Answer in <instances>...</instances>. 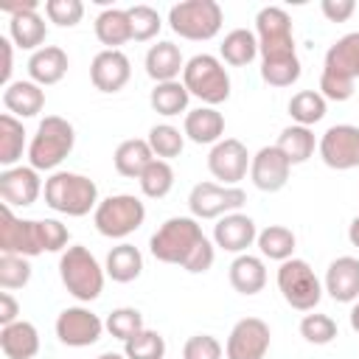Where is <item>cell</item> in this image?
I'll return each mask as SVG.
<instances>
[{
	"label": "cell",
	"instance_id": "1",
	"mask_svg": "<svg viewBox=\"0 0 359 359\" xmlns=\"http://www.w3.org/2000/svg\"><path fill=\"white\" fill-rule=\"evenodd\" d=\"M255 36L261 53V79L269 87H292L300 79L292 17L280 6H264L255 14Z\"/></svg>",
	"mask_w": 359,
	"mask_h": 359
},
{
	"label": "cell",
	"instance_id": "2",
	"mask_svg": "<svg viewBox=\"0 0 359 359\" xmlns=\"http://www.w3.org/2000/svg\"><path fill=\"white\" fill-rule=\"evenodd\" d=\"M149 250L163 264H177L185 272H208L216 261V244L202 233L194 216L165 219L149 238Z\"/></svg>",
	"mask_w": 359,
	"mask_h": 359
},
{
	"label": "cell",
	"instance_id": "3",
	"mask_svg": "<svg viewBox=\"0 0 359 359\" xmlns=\"http://www.w3.org/2000/svg\"><path fill=\"white\" fill-rule=\"evenodd\" d=\"M359 79V31L339 36L323 59L320 95L328 101H348Z\"/></svg>",
	"mask_w": 359,
	"mask_h": 359
},
{
	"label": "cell",
	"instance_id": "4",
	"mask_svg": "<svg viewBox=\"0 0 359 359\" xmlns=\"http://www.w3.org/2000/svg\"><path fill=\"white\" fill-rule=\"evenodd\" d=\"M45 205L65 216H87L98 208V185L76 171H53L45 180Z\"/></svg>",
	"mask_w": 359,
	"mask_h": 359
},
{
	"label": "cell",
	"instance_id": "5",
	"mask_svg": "<svg viewBox=\"0 0 359 359\" xmlns=\"http://www.w3.org/2000/svg\"><path fill=\"white\" fill-rule=\"evenodd\" d=\"M76 129L62 115H45L28 143V163L36 171H56V165L73 151Z\"/></svg>",
	"mask_w": 359,
	"mask_h": 359
},
{
	"label": "cell",
	"instance_id": "6",
	"mask_svg": "<svg viewBox=\"0 0 359 359\" xmlns=\"http://www.w3.org/2000/svg\"><path fill=\"white\" fill-rule=\"evenodd\" d=\"M104 275L98 258L81 244L67 247L59 258V278L79 303H90L104 292Z\"/></svg>",
	"mask_w": 359,
	"mask_h": 359
},
{
	"label": "cell",
	"instance_id": "7",
	"mask_svg": "<svg viewBox=\"0 0 359 359\" xmlns=\"http://www.w3.org/2000/svg\"><path fill=\"white\" fill-rule=\"evenodd\" d=\"M182 84L191 95H196L205 107H219L230 98V76L219 56L196 53L185 62Z\"/></svg>",
	"mask_w": 359,
	"mask_h": 359
},
{
	"label": "cell",
	"instance_id": "8",
	"mask_svg": "<svg viewBox=\"0 0 359 359\" xmlns=\"http://www.w3.org/2000/svg\"><path fill=\"white\" fill-rule=\"evenodd\" d=\"M224 11L216 0H182L168 8V25L177 36L191 42H208L222 31Z\"/></svg>",
	"mask_w": 359,
	"mask_h": 359
},
{
	"label": "cell",
	"instance_id": "9",
	"mask_svg": "<svg viewBox=\"0 0 359 359\" xmlns=\"http://www.w3.org/2000/svg\"><path fill=\"white\" fill-rule=\"evenodd\" d=\"M146 222V205L132 194H112L93 210V224L104 238H126Z\"/></svg>",
	"mask_w": 359,
	"mask_h": 359
},
{
	"label": "cell",
	"instance_id": "10",
	"mask_svg": "<svg viewBox=\"0 0 359 359\" xmlns=\"http://www.w3.org/2000/svg\"><path fill=\"white\" fill-rule=\"evenodd\" d=\"M278 289L283 300L297 311H314L323 297V283L303 258H289L278 266Z\"/></svg>",
	"mask_w": 359,
	"mask_h": 359
},
{
	"label": "cell",
	"instance_id": "11",
	"mask_svg": "<svg viewBox=\"0 0 359 359\" xmlns=\"http://www.w3.org/2000/svg\"><path fill=\"white\" fill-rule=\"evenodd\" d=\"M0 252L11 255H42L48 252L45 219H17L8 205L0 208Z\"/></svg>",
	"mask_w": 359,
	"mask_h": 359
},
{
	"label": "cell",
	"instance_id": "12",
	"mask_svg": "<svg viewBox=\"0 0 359 359\" xmlns=\"http://www.w3.org/2000/svg\"><path fill=\"white\" fill-rule=\"evenodd\" d=\"M244 202H247V194L238 185L196 182L188 194V208L194 219H222L227 213L241 210Z\"/></svg>",
	"mask_w": 359,
	"mask_h": 359
},
{
	"label": "cell",
	"instance_id": "13",
	"mask_svg": "<svg viewBox=\"0 0 359 359\" xmlns=\"http://www.w3.org/2000/svg\"><path fill=\"white\" fill-rule=\"evenodd\" d=\"M317 149L328 168H337V171L359 168V126H353V123L328 126L323 132Z\"/></svg>",
	"mask_w": 359,
	"mask_h": 359
},
{
	"label": "cell",
	"instance_id": "14",
	"mask_svg": "<svg viewBox=\"0 0 359 359\" xmlns=\"http://www.w3.org/2000/svg\"><path fill=\"white\" fill-rule=\"evenodd\" d=\"M104 328H107L104 320L95 311L84 309V306H67L56 317V337L67 348H90V345H95L101 339Z\"/></svg>",
	"mask_w": 359,
	"mask_h": 359
},
{
	"label": "cell",
	"instance_id": "15",
	"mask_svg": "<svg viewBox=\"0 0 359 359\" xmlns=\"http://www.w3.org/2000/svg\"><path fill=\"white\" fill-rule=\"evenodd\" d=\"M272 342V331L261 317H241L230 334H227V345H224V356L227 359H264Z\"/></svg>",
	"mask_w": 359,
	"mask_h": 359
},
{
	"label": "cell",
	"instance_id": "16",
	"mask_svg": "<svg viewBox=\"0 0 359 359\" xmlns=\"http://www.w3.org/2000/svg\"><path fill=\"white\" fill-rule=\"evenodd\" d=\"M250 151L238 137H222L208 154V171L219 180V185H238L250 171Z\"/></svg>",
	"mask_w": 359,
	"mask_h": 359
},
{
	"label": "cell",
	"instance_id": "17",
	"mask_svg": "<svg viewBox=\"0 0 359 359\" xmlns=\"http://www.w3.org/2000/svg\"><path fill=\"white\" fill-rule=\"evenodd\" d=\"M289 171H292V163L283 157V151L278 146H261L252 154L250 180L264 194H278L289 182Z\"/></svg>",
	"mask_w": 359,
	"mask_h": 359
},
{
	"label": "cell",
	"instance_id": "18",
	"mask_svg": "<svg viewBox=\"0 0 359 359\" xmlns=\"http://www.w3.org/2000/svg\"><path fill=\"white\" fill-rule=\"evenodd\" d=\"M132 79V62L129 56L118 48V50H98L90 62V81L95 90L101 93H118L126 87V81Z\"/></svg>",
	"mask_w": 359,
	"mask_h": 359
},
{
	"label": "cell",
	"instance_id": "19",
	"mask_svg": "<svg viewBox=\"0 0 359 359\" xmlns=\"http://www.w3.org/2000/svg\"><path fill=\"white\" fill-rule=\"evenodd\" d=\"M45 191L39 171L31 165H14L0 174V199L8 208H28Z\"/></svg>",
	"mask_w": 359,
	"mask_h": 359
},
{
	"label": "cell",
	"instance_id": "20",
	"mask_svg": "<svg viewBox=\"0 0 359 359\" xmlns=\"http://www.w3.org/2000/svg\"><path fill=\"white\" fill-rule=\"evenodd\" d=\"M258 238V227L252 222V216L247 213H227L222 219H216L213 224V244L222 247L224 252H247V247H252Z\"/></svg>",
	"mask_w": 359,
	"mask_h": 359
},
{
	"label": "cell",
	"instance_id": "21",
	"mask_svg": "<svg viewBox=\"0 0 359 359\" xmlns=\"http://www.w3.org/2000/svg\"><path fill=\"white\" fill-rule=\"evenodd\" d=\"M323 289L337 303H356L359 300V258L339 255L328 264Z\"/></svg>",
	"mask_w": 359,
	"mask_h": 359
},
{
	"label": "cell",
	"instance_id": "22",
	"mask_svg": "<svg viewBox=\"0 0 359 359\" xmlns=\"http://www.w3.org/2000/svg\"><path fill=\"white\" fill-rule=\"evenodd\" d=\"M45 36H48V25H45L42 14L36 11V0H31V6H28L25 11L11 14V20H8V39H11L17 48L34 53V50L45 48V45H42Z\"/></svg>",
	"mask_w": 359,
	"mask_h": 359
},
{
	"label": "cell",
	"instance_id": "23",
	"mask_svg": "<svg viewBox=\"0 0 359 359\" xmlns=\"http://www.w3.org/2000/svg\"><path fill=\"white\" fill-rule=\"evenodd\" d=\"M67 67H70V59L59 45H45L28 56V79L36 81L39 87L59 84L65 79Z\"/></svg>",
	"mask_w": 359,
	"mask_h": 359
},
{
	"label": "cell",
	"instance_id": "24",
	"mask_svg": "<svg viewBox=\"0 0 359 359\" xmlns=\"http://www.w3.org/2000/svg\"><path fill=\"white\" fill-rule=\"evenodd\" d=\"M3 107L8 109V115L14 118H34L42 112L45 107V90L31 81V79H20V81H11L6 90H3Z\"/></svg>",
	"mask_w": 359,
	"mask_h": 359
},
{
	"label": "cell",
	"instance_id": "25",
	"mask_svg": "<svg viewBox=\"0 0 359 359\" xmlns=\"http://www.w3.org/2000/svg\"><path fill=\"white\" fill-rule=\"evenodd\" d=\"M182 132L188 140L199 143V146H208V143H219L222 135H224V115L216 109V107H196V109H188L185 112V123H182Z\"/></svg>",
	"mask_w": 359,
	"mask_h": 359
},
{
	"label": "cell",
	"instance_id": "26",
	"mask_svg": "<svg viewBox=\"0 0 359 359\" xmlns=\"http://www.w3.org/2000/svg\"><path fill=\"white\" fill-rule=\"evenodd\" d=\"M0 351L6 359H34L39 353V331L28 320L0 328Z\"/></svg>",
	"mask_w": 359,
	"mask_h": 359
},
{
	"label": "cell",
	"instance_id": "27",
	"mask_svg": "<svg viewBox=\"0 0 359 359\" xmlns=\"http://www.w3.org/2000/svg\"><path fill=\"white\" fill-rule=\"evenodd\" d=\"M185 70V59L174 42H157L146 50V73L154 79V84L163 81H177V76Z\"/></svg>",
	"mask_w": 359,
	"mask_h": 359
},
{
	"label": "cell",
	"instance_id": "28",
	"mask_svg": "<svg viewBox=\"0 0 359 359\" xmlns=\"http://www.w3.org/2000/svg\"><path fill=\"white\" fill-rule=\"evenodd\" d=\"M230 286L238 292V294H258L264 286H266V266L258 255H250V252H241L233 258L230 264Z\"/></svg>",
	"mask_w": 359,
	"mask_h": 359
},
{
	"label": "cell",
	"instance_id": "29",
	"mask_svg": "<svg viewBox=\"0 0 359 359\" xmlns=\"http://www.w3.org/2000/svg\"><path fill=\"white\" fill-rule=\"evenodd\" d=\"M151 160H154V151H151L149 140H143V137H129V140L118 143V149L112 154L115 171L121 177H129V180H137Z\"/></svg>",
	"mask_w": 359,
	"mask_h": 359
},
{
	"label": "cell",
	"instance_id": "30",
	"mask_svg": "<svg viewBox=\"0 0 359 359\" xmlns=\"http://www.w3.org/2000/svg\"><path fill=\"white\" fill-rule=\"evenodd\" d=\"M104 272L115 280V283H132L140 278L143 272V252L135 247V244H118L107 252V264H104Z\"/></svg>",
	"mask_w": 359,
	"mask_h": 359
},
{
	"label": "cell",
	"instance_id": "31",
	"mask_svg": "<svg viewBox=\"0 0 359 359\" xmlns=\"http://www.w3.org/2000/svg\"><path fill=\"white\" fill-rule=\"evenodd\" d=\"M95 36L109 50H118V45L132 39V22L126 8H104L95 17Z\"/></svg>",
	"mask_w": 359,
	"mask_h": 359
},
{
	"label": "cell",
	"instance_id": "32",
	"mask_svg": "<svg viewBox=\"0 0 359 359\" xmlns=\"http://www.w3.org/2000/svg\"><path fill=\"white\" fill-rule=\"evenodd\" d=\"M219 53L224 59V65L230 67H244L258 56V36L250 28H233L230 34H224Z\"/></svg>",
	"mask_w": 359,
	"mask_h": 359
},
{
	"label": "cell",
	"instance_id": "33",
	"mask_svg": "<svg viewBox=\"0 0 359 359\" xmlns=\"http://www.w3.org/2000/svg\"><path fill=\"white\" fill-rule=\"evenodd\" d=\"M188 101H191V93L185 90V84L177 79V81H163V84H154L151 95H149V104L157 115L163 118H174L180 112H188Z\"/></svg>",
	"mask_w": 359,
	"mask_h": 359
},
{
	"label": "cell",
	"instance_id": "34",
	"mask_svg": "<svg viewBox=\"0 0 359 359\" xmlns=\"http://www.w3.org/2000/svg\"><path fill=\"white\" fill-rule=\"evenodd\" d=\"M275 146L283 151V157H286L292 165H300V163H306V160L314 154L317 140H314V132H311L309 126L292 123V126H286V129L280 132V137H278Z\"/></svg>",
	"mask_w": 359,
	"mask_h": 359
},
{
	"label": "cell",
	"instance_id": "35",
	"mask_svg": "<svg viewBox=\"0 0 359 359\" xmlns=\"http://www.w3.org/2000/svg\"><path fill=\"white\" fill-rule=\"evenodd\" d=\"M255 244H258V250H261L264 258H269V261H280V264H283V261L294 258L292 252H294L297 238H294V233H292L289 227H283V224H269V227L258 230Z\"/></svg>",
	"mask_w": 359,
	"mask_h": 359
},
{
	"label": "cell",
	"instance_id": "36",
	"mask_svg": "<svg viewBox=\"0 0 359 359\" xmlns=\"http://www.w3.org/2000/svg\"><path fill=\"white\" fill-rule=\"evenodd\" d=\"M25 151V129H22V121L3 112L0 115V165L6 168H14L17 160L22 157Z\"/></svg>",
	"mask_w": 359,
	"mask_h": 359
},
{
	"label": "cell",
	"instance_id": "37",
	"mask_svg": "<svg viewBox=\"0 0 359 359\" xmlns=\"http://www.w3.org/2000/svg\"><path fill=\"white\" fill-rule=\"evenodd\" d=\"M137 182H140L143 196H149V199H163V196H168L171 188H174V168H171L168 160H157V157H154V160L146 165V171L137 177Z\"/></svg>",
	"mask_w": 359,
	"mask_h": 359
},
{
	"label": "cell",
	"instance_id": "38",
	"mask_svg": "<svg viewBox=\"0 0 359 359\" xmlns=\"http://www.w3.org/2000/svg\"><path fill=\"white\" fill-rule=\"evenodd\" d=\"M289 115L300 126H311L325 118V98L320 90H300L289 98Z\"/></svg>",
	"mask_w": 359,
	"mask_h": 359
},
{
	"label": "cell",
	"instance_id": "39",
	"mask_svg": "<svg viewBox=\"0 0 359 359\" xmlns=\"http://www.w3.org/2000/svg\"><path fill=\"white\" fill-rule=\"evenodd\" d=\"M149 146L154 151L157 160H174L182 154V146H185V132H180L177 126L171 123H154L149 129Z\"/></svg>",
	"mask_w": 359,
	"mask_h": 359
},
{
	"label": "cell",
	"instance_id": "40",
	"mask_svg": "<svg viewBox=\"0 0 359 359\" xmlns=\"http://www.w3.org/2000/svg\"><path fill=\"white\" fill-rule=\"evenodd\" d=\"M104 325H107V331H109L115 339H121V342L132 339L135 334H140V331L146 328V325H143V314H140L137 309H132V306L112 309V311L107 314Z\"/></svg>",
	"mask_w": 359,
	"mask_h": 359
},
{
	"label": "cell",
	"instance_id": "41",
	"mask_svg": "<svg viewBox=\"0 0 359 359\" xmlns=\"http://www.w3.org/2000/svg\"><path fill=\"white\" fill-rule=\"evenodd\" d=\"M123 356L126 359H163L165 356V339H163V334L143 328L140 334H135L132 339L123 342Z\"/></svg>",
	"mask_w": 359,
	"mask_h": 359
},
{
	"label": "cell",
	"instance_id": "42",
	"mask_svg": "<svg viewBox=\"0 0 359 359\" xmlns=\"http://www.w3.org/2000/svg\"><path fill=\"white\" fill-rule=\"evenodd\" d=\"M129 11V22H132V39L135 42H149V39H154L157 34H160V28H163V20H160V14H157V8H151V6H132V8H126Z\"/></svg>",
	"mask_w": 359,
	"mask_h": 359
},
{
	"label": "cell",
	"instance_id": "43",
	"mask_svg": "<svg viewBox=\"0 0 359 359\" xmlns=\"http://www.w3.org/2000/svg\"><path fill=\"white\" fill-rule=\"evenodd\" d=\"M28 280H31V261L25 255L3 252L0 255V286L11 292V289H22Z\"/></svg>",
	"mask_w": 359,
	"mask_h": 359
},
{
	"label": "cell",
	"instance_id": "44",
	"mask_svg": "<svg viewBox=\"0 0 359 359\" xmlns=\"http://www.w3.org/2000/svg\"><path fill=\"white\" fill-rule=\"evenodd\" d=\"M337 334L339 328L328 314H306L300 320V337L311 345H328L337 339Z\"/></svg>",
	"mask_w": 359,
	"mask_h": 359
},
{
	"label": "cell",
	"instance_id": "45",
	"mask_svg": "<svg viewBox=\"0 0 359 359\" xmlns=\"http://www.w3.org/2000/svg\"><path fill=\"white\" fill-rule=\"evenodd\" d=\"M45 14L59 28H73L84 17V3L81 0H48L45 3Z\"/></svg>",
	"mask_w": 359,
	"mask_h": 359
},
{
	"label": "cell",
	"instance_id": "46",
	"mask_svg": "<svg viewBox=\"0 0 359 359\" xmlns=\"http://www.w3.org/2000/svg\"><path fill=\"white\" fill-rule=\"evenodd\" d=\"M224 348L213 334H194L182 345V359H222Z\"/></svg>",
	"mask_w": 359,
	"mask_h": 359
},
{
	"label": "cell",
	"instance_id": "47",
	"mask_svg": "<svg viewBox=\"0 0 359 359\" xmlns=\"http://www.w3.org/2000/svg\"><path fill=\"white\" fill-rule=\"evenodd\" d=\"M320 8H323L328 22H345L356 11V3L353 0H323Z\"/></svg>",
	"mask_w": 359,
	"mask_h": 359
},
{
	"label": "cell",
	"instance_id": "48",
	"mask_svg": "<svg viewBox=\"0 0 359 359\" xmlns=\"http://www.w3.org/2000/svg\"><path fill=\"white\" fill-rule=\"evenodd\" d=\"M17 314H20V303L14 300V294L11 292H0V328L17 323Z\"/></svg>",
	"mask_w": 359,
	"mask_h": 359
},
{
	"label": "cell",
	"instance_id": "49",
	"mask_svg": "<svg viewBox=\"0 0 359 359\" xmlns=\"http://www.w3.org/2000/svg\"><path fill=\"white\" fill-rule=\"evenodd\" d=\"M11 48H14V42H11L8 36H0V53H3L0 84H3V87H8V84H11V70H14V67H11V65H14V62H11Z\"/></svg>",
	"mask_w": 359,
	"mask_h": 359
},
{
	"label": "cell",
	"instance_id": "50",
	"mask_svg": "<svg viewBox=\"0 0 359 359\" xmlns=\"http://www.w3.org/2000/svg\"><path fill=\"white\" fill-rule=\"evenodd\" d=\"M348 241L353 244V247H359V216L351 222V227H348Z\"/></svg>",
	"mask_w": 359,
	"mask_h": 359
},
{
	"label": "cell",
	"instance_id": "51",
	"mask_svg": "<svg viewBox=\"0 0 359 359\" xmlns=\"http://www.w3.org/2000/svg\"><path fill=\"white\" fill-rule=\"evenodd\" d=\"M351 328L359 334V300L353 303V309H351Z\"/></svg>",
	"mask_w": 359,
	"mask_h": 359
},
{
	"label": "cell",
	"instance_id": "52",
	"mask_svg": "<svg viewBox=\"0 0 359 359\" xmlns=\"http://www.w3.org/2000/svg\"><path fill=\"white\" fill-rule=\"evenodd\" d=\"M98 359H126L123 353H112V351H107V353H101Z\"/></svg>",
	"mask_w": 359,
	"mask_h": 359
}]
</instances>
